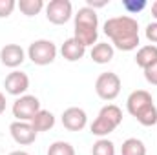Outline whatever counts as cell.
I'll return each instance as SVG.
<instances>
[{
    "mask_svg": "<svg viewBox=\"0 0 157 155\" xmlns=\"http://www.w3.org/2000/svg\"><path fill=\"white\" fill-rule=\"evenodd\" d=\"M144 35H146V39L155 46V44H157V22H150V24L146 26Z\"/></svg>",
    "mask_w": 157,
    "mask_h": 155,
    "instance_id": "cb8c5ba5",
    "label": "cell"
},
{
    "mask_svg": "<svg viewBox=\"0 0 157 155\" xmlns=\"http://www.w3.org/2000/svg\"><path fill=\"white\" fill-rule=\"evenodd\" d=\"M48 155H77L75 148L66 142V141H55L49 148H48Z\"/></svg>",
    "mask_w": 157,
    "mask_h": 155,
    "instance_id": "ffe728a7",
    "label": "cell"
},
{
    "mask_svg": "<svg viewBox=\"0 0 157 155\" xmlns=\"http://www.w3.org/2000/svg\"><path fill=\"white\" fill-rule=\"evenodd\" d=\"M15 7H17L15 0H0V18H7Z\"/></svg>",
    "mask_w": 157,
    "mask_h": 155,
    "instance_id": "7402d4cb",
    "label": "cell"
},
{
    "mask_svg": "<svg viewBox=\"0 0 157 155\" xmlns=\"http://www.w3.org/2000/svg\"><path fill=\"white\" fill-rule=\"evenodd\" d=\"M121 155H146V146L141 139L130 137L122 142L121 146Z\"/></svg>",
    "mask_w": 157,
    "mask_h": 155,
    "instance_id": "e0dca14e",
    "label": "cell"
},
{
    "mask_svg": "<svg viewBox=\"0 0 157 155\" xmlns=\"http://www.w3.org/2000/svg\"><path fill=\"white\" fill-rule=\"evenodd\" d=\"M75 17V24H73V39H77L84 47L88 46H95L97 37H99V17L93 9L90 7H80Z\"/></svg>",
    "mask_w": 157,
    "mask_h": 155,
    "instance_id": "3957f363",
    "label": "cell"
},
{
    "mask_svg": "<svg viewBox=\"0 0 157 155\" xmlns=\"http://www.w3.org/2000/svg\"><path fill=\"white\" fill-rule=\"evenodd\" d=\"M152 17L155 18V22H157V0L152 2Z\"/></svg>",
    "mask_w": 157,
    "mask_h": 155,
    "instance_id": "484cf974",
    "label": "cell"
},
{
    "mask_svg": "<svg viewBox=\"0 0 157 155\" xmlns=\"http://www.w3.org/2000/svg\"><path fill=\"white\" fill-rule=\"evenodd\" d=\"M31 126L35 128V131H49L53 126H55V115L49 112V110H40L37 115L33 117L31 120Z\"/></svg>",
    "mask_w": 157,
    "mask_h": 155,
    "instance_id": "2e32d148",
    "label": "cell"
},
{
    "mask_svg": "<svg viewBox=\"0 0 157 155\" xmlns=\"http://www.w3.org/2000/svg\"><path fill=\"white\" fill-rule=\"evenodd\" d=\"M4 88H6V93L13 95V97H22L26 95L28 88H29V77L28 73L24 71H11L6 80H4Z\"/></svg>",
    "mask_w": 157,
    "mask_h": 155,
    "instance_id": "8fae6325",
    "label": "cell"
},
{
    "mask_svg": "<svg viewBox=\"0 0 157 155\" xmlns=\"http://www.w3.org/2000/svg\"><path fill=\"white\" fill-rule=\"evenodd\" d=\"M71 17H73V6L70 0H51L46 6V18L55 26L70 22Z\"/></svg>",
    "mask_w": 157,
    "mask_h": 155,
    "instance_id": "ba28073f",
    "label": "cell"
},
{
    "mask_svg": "<svg viewBox=\"0 0 157 155\" xmlns=\"http://www.w3.org/2000/svg\"><path fill=\"white\" fill-rule=\"evenodd\" d=\"M91 155H115V144L110 139H99L91 146Z\"/></svg>",
    "mask_w": 157,
    "mask_h": 155,
    "instance_id": "d6986e66",
    "label": "cell"
},
{
    "mask_svg": "<svg viewBox=\"0 0 157 155\" xmlns=\"http://www.w3.org/2000/svg\"><path fill=\"white\" fill-rule=\"evenodd\" d=\"M157 62V46L154 44H146L143 47L137 49V55H135V64L143 70L150 68L152 64Z\"/></svg>",
    "mask_w": 157,
    "mask_h": 155,
    "instance_id": "9a60e30c",
    "label": "cell"
},
{
    "mask_svg": "<svg viewBox=\"0 0 157 155\" xmlns=\"http://www.w3.org/2000/svg\"><path fill=\"white\" fill-rule=\"evenodd\" d=\"M60 55L68 60V62H77L86 55V47L78 42L77 39H68L64 40V44L60 46Z\"/></svg>",
    "mask_w": 157,
    "mask_h": 155,
    "instance_id": "4fadbf2b",
    "label": "cell"
},
{
    "mask_svg": "<svg viewBox=\"0 0 157 155\" xmlns=\"http://www.w3.org/2000/svg\"><path fill=\"white\" fill-rule=\"evenodd\" d=\"M113 55H115V47L108 42H97L90 53V57L95 64H108L113 60Z\"/></svg>",
    "mask_w": 157,
    "mask_h": 155,
    "instance_id": "5bb4252c",
    "label": "cell"
},
{
    "mask_svg": "<svg viewBox=\"0 0 157 155\" xmlns=\"http://www.w3.org/2000/svg\"><path fill=\"white\" fill-rule=\"evenodd\" d=\"M60 120H62V126L68 131H82L86 128V124H88V115H86V112L82 108L71 106V108L62 112Z\"/></svg>",
    "mask_w": 157,
    "mask_h": 155,
    "instance_id": "30bf717a",
    "label": "cell"
},
{
    "mask_svg": "<svg viewBox=\"0 0 157 155\" xmlns=\"http://www.w3.org/2000/svg\"><path fill=\"white\" fill-rule=\"evenodd\" d=\"M122 122V110L115 106V104H106L101 108L97 119L91 122L90 126V131L91 135L99 137V139H104L108 137L112 131H115Z\"/></svg>",
    "mask_w": 157,
    "mask_h": 155,
    "instance_id": "277c9868",
    "label": "cell"
},
{
    "mask_svg": "<svg viewBox=\"0 0 157 155\" xmlns=\"http://www.w3.org/2000/svg\"><path fill=\"white\" fill-rule=\"evenodd\" d=\"M26 60V51L18 44H6L0 49V62L6 68H18Z\"/></svg>",
    "mask_w": 157,
    "mask_h": 155,
    "instance_id": "7c38bea8",
    "label": "cell"
},
{
    "mask_svg": "<svg viewBox=\"0 0 157 155\" xmlns=\"http://www.w3.org/2000/svg\"><path fill=\"white\" fill-rule=\"evenodd\" d=\"M102 31L121 51H133L139 46V22L130 15L112 17L104 22Z\"/></svg>",
    "mask_w": 157,
    "mask_h": 155,
    "instance_id": "6da1fadb",
    "label": "cell"
},
{
    "mask_svg": "<svg viewBox=\"0 0 157 155\" xmlns=\"http://www.w3.org/2000/svg\"><path fill=\"white\" fill-rule=\"evenodd\" d=\"M9 133H11L13 141L20 146H28V144H33L37 141V131L31 126V122L15 120L9 124Z\"/></svg>",
    "mask_w": 157,
    "mask_h": 155,
    "instance_id": "9c48e42d",
    "label": "cell"
},
{
    "mask_svg": "<svg viewBox=\"0 0 157 155\" xmlns=\"http://www.w3.org/2000/svg\"><path fill=\"white\" fill-rule=\"evenodd\" d=\"M57 53H59V49H57L55 42H51V40H48V39L33 40L29 44V47H28V59L33 64H37V66H48V64H51L57 59Z\"/></svg>",
    "mask_w": 157,
    "mask_h": 155,
    "instance_id": "5b68a950",
    "label": "cell"
},
{
    "mask_svg": "<svg viewBox=\"0 0 157 155\" xmlns=\"http://www.w3.org/2000/svg\"><path fill=\"white\" fill-rule=\"evenodd\" d=\"M13 117H17V120L22 122H31L33 117L39 113L40 110V100L35 95H22L13 102Z\"/></svg>",
    "mask_w": 157,
    "mask_h": 155,
    "instance_id": "52a82bcc",
    "label": "cell"
},
{
    "mask_svg": "<svg viewBox=\"0 0 157 155\" xmlns=\"http://www.w3.org/2000/svg\"><path fill=\"white\" fill-rule=\"evenodd\" d=\"M121 78L117 73L113 71H106V73H101L97 80H95V93L99 95V99L102 100H115L121 93Z\"/></svg>",
    "mask_w": 157,
    "mask_h": 155,
    "instance_id": "8992f818",
    "label": "cell"
},
{
    "mask_svg": "<svg viewBox=\"0 0 157 155\" xmlns=\"http://www.w3.org/2000/svg\"><path fill=\"white\" fill-rule=\"evenodd\" d=\"M6 112V95L0 91V115Z\"/></svg>",
    "mask_w": 157,
    "mask_h": 155,
    "instance_id": "d4e9b609",
    "label": "cell"
},
{
    "mask_svg": "<svg viewBox=\"0 0 157 155\" xmlns=\"http://www.w3.org/2000/svg\"><path fill=\"white\" fill-rule=\"evenodd\" d=\"M126 110L143 126H155L157 124V108L154 104L152 95L146 89L132 91L126 99Z\"/></svg>",
    "mask_w": 157,
    "mask_h": 155,
    "instance_id": "7a4b0ae2",
    "label": "cell"
},
{
    "mask_svg": "<svg viewBox=\"0 0 157 155\" xmlns=\"http://www.w3.org/2000/svg\"><path fill=\"white\" fill-rule=\"evenodd\" d=\"M143 71H144V78H146V82L152 84V86H157V62L155 64H152L150 68L143 70Z\"/></svg>",
    "mask_w": 157,
    "mask_h": 155,
    "instance_id": "603a6c76",
    "label": "cell"
},
{
    "mask_svg": "<svg viewBox=\"0 0 157 155\" xmlns=\"http://www.w3.org/2000/svg\"><path fill=\"white\" fill-rule=\"evenodd\" d=\"M17 7L22 11V15H26V17H35V15H39L46 6H44L42 0H20V2L17 4Z\"/></svg>",
    "mask_w": 157,
    "mask_h": 155,
    "instance_id": "ac0fdd59",
    "label": "cell"
},
{
    "mask_svg": "<svg viewBox=\"0 0 157 155\" xmlns=\"http://www.w3.org/2000/svg\"><path fill=\"white\" fill-rule=\"evenodd\" d=\"M9 155H29L28 152H22V150H17V152H11Z\"/></svg>",
    "mask_w": 157,
    "mask_h": 155,
    "instance_id": "4316f807",
    "label": "cell"
},
{
    "mask_svg": "<svg viewBox=\"0 0 157 155\" xmlns=\"http://www.w3.org/2000/svg\"><path fill=\"white\" fill-rule=\"evenodd\" d=\"M146 0H122V7L126 9L128 15H137L146 7Z\"/></svg>",
    "mask_w": 157,
    "mask_h": 155,
    "instance_id": "44dd1931",
    "label": "cell"
}]
</instances>
